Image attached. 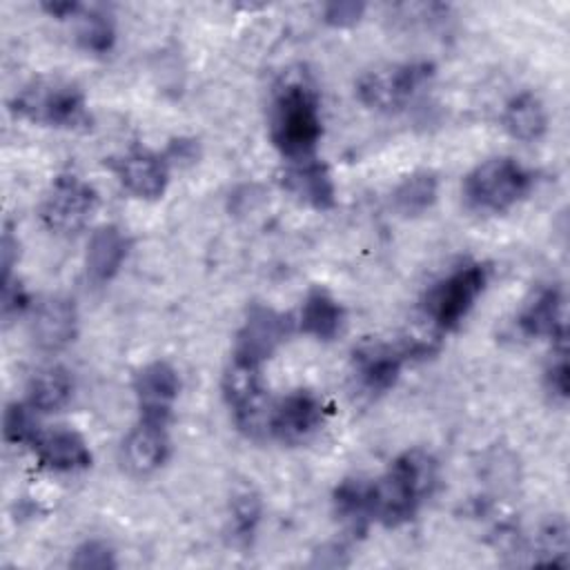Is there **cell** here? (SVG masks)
I'll list each match as a JSON object with an SVG mask.
<instances>
[{"instance_id":"cell-3","label":"cell","mask_w":570,"mask_h":570,"mask_svg":"<svg viewBox=\"0 0 570 570\" xmlns=\"http://www.w3.org/2000/svg\"><path fill=\"white\" fill-rule=\"evenodd\" d=\"M11 111L45 127L76 129L89 122L85 94L62 78H36L11 100Z\"/></svg>"},{"instance_id":"cell-32","label":"cell","mask_w":570,"mask_h":570,"mask_svg":"<svg viewBox=\"0 0 570 570\" xmlns=\"http://www.w3.org/2000/svg\"><path fill=\"white\" fill-rule=\"evenodd\" d=\"M27 307H29V296L24 287L20 283H13L11 278L2 281V316L9 318L16 314H22Z\"/></svg>"},{"instance_id":"cell-17","label":"cell","mask_w":570,"mask_h":570,"mask_svg":"<svg viewBox=\"0 0 570 570\" xmlns=\"http://www.w3.org/2000/svg\"><path fill=\"white\" fill-rule=\"evenodd\" d=\"M78 330V314L69 298L51 296L42 301L31 321V336L40 350L58 352L69 345Z\"/></svg>"},{"instance_id":"cell-19","label":"cell","mask_w":570,"mask_h":570,"mask_svg":"<svg viewBox=\"0 0 570 570\" xmlns=\"http://www.w3.org/2000/svg\"><path fill=\"white\" fill-rule=\"evenodd\" d=\"M129 254V238L118 225H102L98 227L85 254V272L94 285L109 283L122 267Z\"/></svg>"},{"instance_id":"cell-21","label":"cell","mask_w":570,"mask_h":570,"mask_svg":"<svg viewBox=\"0 0 570 570\" xmlns=\"http://www.w3.org/2000/svg\"><path fill=\"white\" fill-rule=\"evenodd\" d=\"M298 330L318 341H332L343 327V307L323 287H312L298 312Z\"/></svg>"},{"instance_id":"cell-20","label":"cell","mask_w":570,"mask_h":570,"mask_svg":"<svg viewBox=\"0 0 570 570\" xmlns=\"http://www.w3.org/2000/svg\"><path fill=\"white\" fill-rule=\"evenodd\" d=\"M501 125L512 138L521 142H537L548 129V111L537 94L521 91L503 107Z\"/></svg>"},{"instance_id":"cell-5","label":"cell","mask_w":570,"mask_h":570,"mask_svg":"<svg viewBox=\"0 0 570 570\" xmlns=\"http://www.w3.org/2000/svg\"><path fill=\"white\" fill-rule=\"evenodd\" d=\"M488 267L483 263H465L436 281L423 301L425 316L441 332L454 330L474 307V301L485 289Z\"/></svg>"},{"instance_id":"cell-2","label":"cell","mask_w":570,"mask_h":570,"mask_svg":"<svg viewBox=\"0 0 570 570\" xmlns=\"http://www.w3.org/2000/svg\"><path fill=\"white\" fill-rule=\"evenodd\" d=\"M323 122L316 91L303 82H285L269 109V138L287 160L314 156Z\"/></svg>"},{"instance_id":"cell-29","label":"cell","mask_w":570,"mask_h":570,"mask_svg":"<svg viewBox=\"0 0 570 570\" xmlns=\"http://www.w3.org/2000/svg\"><path fill=\"white\" fill-rule=\"evenodd\" d=\"M71 568H80V570H107V568H116V552L114 548L102 541V539H89L85 543H80L71 559H69Z\"/></svg>"},{"instance_id":"cell-6","label":"cell","mask_w":570,"mask_h":570,"mask_svg":"<svg viewBox=\"0 0 570 570\" xmlns=\"http://www.w3.org/2000/svg\"><path fill=\"white\" fill-rule=\"evenodd\" d=\"M432 76L434 67L425 60L376 67L358 78L356 96L365 107L392 114L403 109Z\"/></svg>"},{"instance_id":"cell-30","label":"cell","mask_w":570,"mask_h":570,"mask_svg":"<svg viewBox=\"0 0 570 570\" xmlns=\"http://www.w3.org/2000/svg\"><path fill=\"white\" fill-rule=\"evenodd\" d=\"M568 358H566V345H559L552 361L548 363L546 372H543V385L546 392L552 396V401L563 403L568 399V387H570V379H568Z\"/></svg>"},{"instance_id":"cell-10","label":"cell","mask_w":570,"mask_h":570,"mask_svg":"<svg viewBox=\"0 0 570 570\" xmlns=\"http://www.w3.org/2000/svg\"><path fill=\"white\" fill-rule=\"evenodd\" d=\"M294 321L274 307L254 303L236 334L234 356L263 365L292 334Z\"/></svg>"},{"instance_id":"cell-34","label":"cell","mask_w":570,"mask_h":570,"mask_svg":"<svg viewBox=\"0 0 570 570\" xmlns=\"http://www.w3.org/2000/svg\"><path fill=\"white\" fill-rule=\"evenodd\" d=\"M42 9L53 18H73L80 16L82 7L78 2H42Z\"/></svg>"},{"instance_id":"cell-22","label":"cell","mask_w":570,"mask_h":570,"mask_svg":"<svg viewBox=\"0 0 570 570\" xmlns=\"http://www.w3.org/2000/svg\"><path fill=\"white\" fill-rule=\"evenodd\" d=\"M334 512L352 534H363L372 514V481L343 479L334 488Z\"/></svg>"},{"instance_id":"cell-18","label":"cell","mask_w":570,"mask_h":570,"mask_svg":"<svg viewBox=\"0 0 570 570\" xmlns=\"http://www.w3.org/2000/svg\"><path fill=\"white\" fill-rule=\"evenodd\" d=\"M169 456L167 425L140 421L122 441V465L131 474H151Z\"/></svg>"},{"instance_id":"cell-27","label":"cell","mask_w":570,"mask_h":570,"mask_svg":"<svg viewBox=\"0 0 570 570\" xmlns=\"http://www.w3.org/2000/svg\"><path fill=\"white\" fill-rule=\"evenodd\" d=\"M2 432L9 443L33 448L42 430L38 428L36 410L29 403H9L2 416Z\"/></svg>"},{"instance_id":"cell-9","label":"cell","mask_w":570,"mask_h":570,"mask_svg":"<svg viewBox=\"0 0 570 570\" xmlns=\"http://www.w3.org/2000/svg\"><path fill=\"white\" fill-rule=\"evenodd\" d=\"M327 419L325 401L312 390H294L269 407L267 432L283 443H301L321 430Z\"/></svg>"},{"instance_id":"cell-33","label":"cell","mask_w":570,"mask_h":570,"mask_svg":"<svg viewBox=\"0 0 570 570\" xmlns=\"http://www.w3.org/2000/svg\"><path fill=\"white\" fill-rule=\"evenodd\" d=\"M0 247H2V281H9L11 278V267L18 258V240L13 238L9 227L2 234V245Z\"/></svg>"},{"instance_id":"cell-7","label":"cell","mask_w":570,"mask_h":570,"mask_svg":"<svg viewBox=\"0 0 570 570\" xmlns=\"http://www.w3.org/2000/svg\"><path fill=\"white\" fill-rule=\"evenodd\" d=\"M223 396L243 432L249 436L267 432L269 407L265 403V381L258 363L232 356L223 374Z\"/></svg>"},{"instance_id":"cell-8","label":"cell","mask_w":570,"mask_h":570,"mask_svg":"<svg viewBox=\"0 0 570 570\" xmlns=\"http://www.w3.org/2000/svg\"><path fill=\"white\" fill-rule=\"evenodd\" d=\"M98 207L96 189L76 174H60L40 203V220L56 234L80 232Z\"/></svg>"},{"instance_id":"cell-24","label":"cell","mask_w":570,"mask_h":570,"mask_svg":"<svg viewBox=\"0 0 570 570\" xmlns=\"http://www.w3.org/2000/svg\"><path fill=\"white\" fill-rule=\"evenodd\" d=\"M439 194V180L432 171H414L410 176H405L394 194H392V203L396 207V212L405 214V216H416L423 214L425 209H430L436 200Z\"/></svg>"},{"instance_id":"cell-14","label":"cell","mask_w":570,"mask_h":570,"mask_svg":"<svg viewBox=\"0 0 570 570\" xmlns=\"http://www.w3.org/2000/svg\"><path fill=\"white\" fill-rule=\"evenodd\" d=\"M283 187L314 209H330L336 203V185L325 163L318 158L289 160L283 171Z\"/></svg>"},{"instance_id":"cell-15","label":"cell","mask_w":570,"mask_h":570,"mask_svg":"<svg viewBox=\"0 0 570 570\" xmlns=\"http://www.w3.org/2000/svg\"><path fill=\"white\" fill-rule=\"evenodd\" d=\"M116 176L120 185L136 198H160L169 183L167 163L149 149H131L116 163Z\"/></svg>"},{"instance_id":"cell-25","label":"cell","mask_w":570,"mask_h":570,"mask_svg":"<svg viewBox=\"0 0 570 570\" xmlns=\"http://www.w3.org/2000/svg\"><path fill=\"white\" fill-rule=\"evenodd\" d=\"M76 40L85 51L107 53L116 42V29H114L111 18L105 16L102 11H96V9L80 11Z\"/></svg>"},{"instance_id":"cell-13","label":"cell","mask_w":570,"mask_h":570,"mask_svg":"<svg viewBox=\"0 0 570 570\" xmlns=\"http://www.w3.org/2000/svg\"><path fill=\"white\" fill-rule=\"evenodd\" d=\"M519 330L530 338H550L566 345V298L561 287L546 285L519 312Z\"/></svg>"},{"instance_id":"cell-1","label":"cell","mask_w":570,"mask_h":570,"mask_svg":"<svg viewBox=\"0 0 570 570\" xmlns=\"http://www.w3.org/2000/svg\"><path fill=\"white\" fill-rule=\"evenodd\" d=\"M439 481V468L432 454L412 448L399 454L387 472L372 481V514L385 528L410 521L423 499H428Z\"/></svg>"},{"instance_id":"cell-16","label":"cell","mask_w":570,"mask_h":570,"mask_svg":"<svg viewBox=\"0 0 570 570\" xmlns=\"http://www.w3.org/2000/svg\"><path fill=\"white\" fill-rule=\"evenodd\" d=\"M33 450L38 461L53 472H80L91 465V450L87 441L71 428L40 432Z\"/></svg>"},{"instance_id":"cell-11","label":"cell","mask_w":570,"mask_h":570,"mask_svg":"<svg viewBox=\"0 0 570 570\" xmlns=\"http://www.w3.org/2000/svg\"><path fill=\"white\" fill-rule=\"evenodd\" d=\"M180 392L178 372L167 361H151L134 376V394L140 421L167 425Z\"/></svg>"},{"instance_id":"cell-23","label":"cell","mask_w":570,"mask_h":570,"mask_svg":"<svg viewBox=\"0 0 570 570\" xmlns=\"http://www.w3.org/2000/svg\"><path fill=\"white\" fill-rule=\"evenodd\" d=\"M71 394L73 381L60 365H47L38 370L27 385V403L40 414L62 410L71 401Z\"/></svg>"},{"instance_id":"cell-12","label":"cell","mask_w":570,"mask_h":570,"mask_svg":"<svg viewBox=\"0 0 570 570\" xmlns=\"http://www.w3.org/2000/svg\"><path fill=\"white\" fill-rule=\"evenodd\" d=\"M412 356L410 345H392L385 341H365L352 352V367L358 385L370 394H383L401 376L405 358Z\"/></svg>"},{"instance_id":"cell-4","label":"cell","mask_w":570,"mask_h":570,"mask_svg":"<svg viewBox=\"0 0 570 570\" xmlns=\"http://www.w3.org/2000/svg\"><path fill=\"white\" fill-rule=\"evenodd\" d=\"M534 176L521 163L508 156L490 158L476 165L463 180V196L476 212L501 214L514 207L532 189Z\"/></svg>"},{"instance_id":"cell-26","label":"cell","mask_w":570,"mask_h":570,"mask_svg":"<svg viewBox=\"0 0 570 570\" xmlns=\"http://www.w3.org/2000/svg\"><path fill=\"white\" fill-rule=\"evenodd\" d=\"M261 521V499L252 490H240L234 494L229 505L232 534L238 543H249Z\"/></svg>"},{"instance_id":"cell-28","label":"cell","mask_w":570,"mask_h":570,"mask_svg":"<svg viewBox=\"0 0 570 570\" xmlns=\"http://www.w3.org/2000/svg\"><path fill=\"white\" fill-rule=\"evenodd\" d=\"M539 563H568V528L563 519H552L537 537Z\"/></svg>"},{"instance_id":"cell-31","label":"cell","mask_w":570,"mask_h":570,"mask_svg":"<svg viewBox=\"0 0 570 570\" xmlns=\"http://www.w3.org/2000/svg\"><path fill=\"white\" fill-rule=\"evenodd\" d=\"M365 11L363 2H354V0H345V2H330L323 9V20L332 27H352L361 20Z\"/></svg>"}]
</instances>
